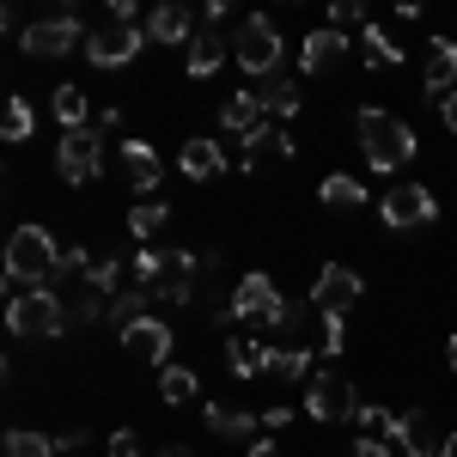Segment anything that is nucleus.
<instances>
[{"label":"nucleus","mask_w":457,"mask_h":457,"mask_svg":"<svg viewBox=\"0 0 457 457\" xmlns=\"http://www.w3.org/2000/svg\"><path fill=\"white\" fill-rule=\"evenodd\" d=\"M353 129H360V153H366V165L378 177L403 171L409 159H415V129L403 122V116H390V110L366 104L360 116H353Z\"/></svg>","instance_id":"1"},{"label":"nucleus","mask_w":457,"mask_h":457,"mask_svg":"<svg viewBox=\"0 0 457 457\" xmlns=\"http://www.w3.org/2000/svg\"><path fill=\"white\" fill-rule=\"evenodd\" d=\"M55 269H62V250L43 226H19L6 238V281L19 293H37V287H55Z\"/></svg>","instance_id":"2"},{"label":"nucleus","mask_w":457,"mask_h":457,"mask_svg":"<svg viewBox=\"0 0 457 457\" xmlns=\"http://www.w3.org/2000/svg\"><path fill=\"white\" fill-rule=\"evenodd\" d=\"M195 256L189 250H141L135 256V287H146L153 299H165V305H189L195 299Z\"/></svg>","instance_id":"3"},{"label":"nucleus","mask_w":457,"mask_h":457,"mask_svg":"<svg viewBox=\"0 0 457 457\" xmlns=\"http://www.w3.org/2000/svg\"><path fill=\"white\" fill-rule=\"evenodd\" d=\"M6 329H12L19 342H55L73 323H68L62 293H55V287H37V293H12V299H6Z\"/></svg>","instance_id":"4"},{"label":"nucleus","mask_w":457,"mask_h":457,"mask_svg":"<svg viewBox=\"0 0 457 457\" xmlns=\"http://www.w3.org/2000/svg\"><path fill=\"white\" fill-rule=\"evenodd\" d=\"M281 25L275 19H262V12H250L245 25H238V37H232V62L250 73V79H275L281 73Z\"/></svg>","instance_id":"5"},{"label":"nucleus","mask_w":457,"mask_h":457,"mask_svg":"<svg viewBox=\"0 0 457 457\" xmlns=\"http://www.w3.org/2000/svg\"><path fill=\"white\" fill-rule=\"evenodd\" d=\"M86 37H92V31L79 25V12H73V6H62L55 19H37L31 31L19 37V49H25V55H43V62H55V55H73Z\"/></svg>","instance_id":"6"},{"label":"nucleus","mask_w":457,"mask_h":457,"mask_svg":"<svg viewBox=\"0 0 457 457\" xmlns=\"http://www.w3.org/2000/svg\"><path fill=\"white\" fill-rule=\"evenodd\" d=\"M55 171H62V183H73V189L98 183V177H104V141H98L92 129L62 135V146H55Z\"/></svg>","instance_id":"7"},{"label":"nucleus","mask_w":457,"mask_h":457,"mask_svg":"<svg viewBox=\"0 0 457 457\" xmlns=\"http://www.w3.org/2000/svg\"><path fill=\"white\" fill-rule=\"evenodd\" d=\"M141 43H146V25H116V19H104L98 31L86 37V62L116 73V68H129V62L141 55Z\"/></svg>","instance_id":"8"},{"label":"nucleus","mask_w":457,"mask_h":457,"mask_svg":"<svg viewBox=\"0 0 457 457\" xmlns=\"http://www.w3.org/2000/svg\"><path fill=\"white\" fill-rule=\"evenodd\" d=\"M378 220H385L390 232L433 226V220H439V202H433V189H427V183H396V189L378 195Z\"/></svg>","instance_id":"9"},{"label":"nucleus","mask_w":457,"mask_h":457,"mask_svg":"<svg viewBox=\"0 0 457 457\" xmlns=\"http://www.w3.org/2000/svg\"><path fill=\"white\" fill-rule=\"evenodd\" d=\"M353 409H360V390L329 378V372H312V385H305V415L312 421H353Z\"/></svg>","instance_id":"10"},{"label":"nucleus","mask_w":457,"mask_h":457,"mask_svg":"<svg viewBox=\"0 0 457 457\" xmlns=\"http://www.w3.org/2000/svg\"><path fill=\"white\" fill-rule=\"evenodd\" d=\"M353 299H360V275H353L348 262H329V269H317V281H312V305L323 317L336 312V317H348L353 312Z\"/></svg>","instance_id":"11"},{"label":"nucleus","mask_w":457,"mask_h":457,"mask_svg":"<svg viewBox=\"0 0 457 457\" xmlns=\"http://www.w3.org/2000/svg\"><path fill=\"white\" fill-rule=\"evenodd\" d=\"M281 305V293H275V281L262 275V269H250L245 281L232 287V299H226V317H238V323H262V317Z\"/></svg>","instance_id":"12"},{"label":"nucleus","mask_w":457,"mask_h":457,"mask_svg":"<svg viewBox=\"0 0 457 457\" xmlns=\"http://www.w3.org/2000/svg\"><path fill=\"white\" fill-rule=\"evenodd\" d=\"M171 323H159V317H141V323H129V329H122V348L135 353V360H146V366H159V372H165V366H171Z\"/></svg>","instance_id":"13"},{"label":"nucleus","mask_w":457,"mask_h":457,"mask_svg":"<svg viewBox=\"0 0 457 457\" xmlns=\"http://www.w3.org/2000/svg\"><path fill=\"white\" fill-rule=\"evenodd\" d=\"M390 452H403V457H439V445L445 439H433V427H427V409H403L396 421H390Z\"/></svg>","instance_id":"14"},{"label":"nucleus","mask_w":457,"mask_h":457,"mask_svg":"<svg viewBox=\"0 0 457 457\" xmlns=\"http://www.w3.org/2000/svg\"><path fill=\"white\" fill-rule=\"evenodd\" d=\"M226 165H232V146H226V141H208V135L183 141V153H177V171H183V177H195V183L220 177Z\"/></svg>","instance_id":"15"},{"label":"nucleus","mask_w":457,"mask_h":457,"mask_svg":"<svg viewBox=\"0 0 457 457\" xmlns=\"http://www.w3.org/2000/svg\"><path fill=\"white\" fill-rule=\"evenodd\" d=\"M116 159H122V171H129V183L141 189V195H153L159 183H165V165H159V153L141 141V135H129V141H116Z\"/></svg>","instance_id":"16"},{"label":"nucleus","mask_w":457,"mask_h":457,"mask_svg":"<svg viewBox=\"0 0 457 457\" xmlns=\"http://www.w3.org/2000/svg\"><path fill=\"white\" fill-rule=\"evenodd\" d=\"M226 55H232V43L213 31V25H202V31L183 43V73H189V79H208V73H220Z\"/></svg>","instance_id":"17"},{"label":"nucleus","mask_w":457,"mask_h":457,"mask_svg":"<svg viewBox=\"0 0 457 457\" xmlns=\"http://www.w3.org/2000/svg\"><path fill=\"white\" fill-rule=\"evenodd\" d=\"M421 79L427 92H457V43L452 37H427V55H421Z\"/></svg>","instance_id":"18"},{"label":"nucleus","mask_w":457,"mask_h":457,"mask_svg":"<svg viewBox=\"0 0 457 457\" xmlns=\"http://www.w3.org/2000/svg\"><path fill=\"white\" fill-rule=\"evenodd\" d=\"M195 31H202V25H195V12H189L183 0H165V6L146 12V37H153V43H189Z\"/></svg>","instance_id":"19"},{"label":"nucleus","mask_w":457,"mask_h":457,"mask_svg":"<svg viewBox=\"0 0 457 457\" xmlns=\"http://www.w3.org/2000/svg\"><path fill=\"white\" fill-rule=\"evenodd\" d=\"M262 122H269V110H262V98H256V86L232 92V98L220 104V129H226V135H238V141H245V135H256Z\"/></svg>","instance_id":"20"},{"label":"nucleus","mask_w":457,"mask_h":457,"mask_svg":"<svg viewBox=\"0 0 457 457\" xmlns=\"http://www.w3.org/2000/svg\"><path fill=\"white\" fill-rule=\"evenodd\" d=\"M275 153H281V159H293V153H299V141H293V135H281V122H262L256 135H245V171H256V165H262V159H275Z\"/></svg>","instance_id":"21"},{"label":"nucleus","mask_w":457,"mask_h":457,"mask_svg":"<svg viewBox=\"0 0 457 457\" xmlns=\"http://www.w3.org/2000/svg\"><path fill=\"white\" fill-rule=\"evenodd\" d=\"M256 98H262V110H269V122H293V116L305 110V98H299V86H293L287 73H275V79H262V86H256Z\"/></svg>","instance_id":"22"},{"label":"nucleus","mask_w":457,"mask_h":457,"mask_svg":"<svg viewBox=\"0 0 457 457\" xmlns=\"http://www.w3.org/2000/svg\"><path fill=\"white\" fill-rule=\"evenodd\" d=\"M342 49H348V37L323 25V31L305 37V49H299V68H305V73H329L336 62H342Z\"/></svg>","instance_id":"23"},{"label":"nucleus","mask_w":457,"mask_h":457,"mask_svg":"<svg viewBox=\"0 0 457 457\" xmlns=\"http://www.w3.org/2000/svg\"><path fill=\"white\" fill-rule=\"evenodd\" d=\"M226 372H232V378H256V372H269V342H256V336H232V342H226Z\"/></svg>","instance_id":"24"},{"label":"nucleus","mask_w":457,"mask_h":457,"mask_svg":"<svg viewBox=\"0 0 457 457\" xmlns=\"http://www.w3.org/2000/svg\"><path fill=\"white\" fill-rule=\"evenodd\" d=\"M317 195H323V208H342V213L366 208V183H360V177H348V171H329L323 183H317Z\"/></svg>","instance_id":"25"},{"label":"nucleus","mask_w":457,"mask_h":457,"mask_svg":"<svg viewBox=\"0 0 457 457\" xmlns=\"http://www.w3.org/2000/svg\"><path fill=\"white\" fill-rule=\"evenodd\" d=\"M208 427H213V433H226V439H250V433H262V415L232 409V403H208Z\"/></svg>","instance_id":"26"},{"label":"nucleus","mask_w":457,"mask_h":457,"mask_svg":"<svg viewBox=\"0 0 457 457\" xmlns=\"http://www.w3.org/2000/svg\"><path fill=\"white\" fill-rule=\"evenodd\" d=\"M269 372L287 378V385H312V348H281V342H269Z\"/></svg>","instance_id":"27"},{"label":"nucleus","mask_w":457,"mask_h":457,"mask_svg":"<svg viewBox=\"0 0 457 457\" xmlns=\"http://www.w3.org/2000/svg\"><path fill=\"white\" fill-rule=\"evenodd\" d=\"M146 305H153V293H146V287H122V293L110 299V317H104V323L122 336L129 323H141V317H146Z\"/></svg>","instance_id":"28"},{"label":"nucleus","mask_w":457,"mask_h":457,"mask_svg":"<svg viewBox=\"0 0 457 457\" xmlns=\"http://www.w3.org/2000/svg\"><path fill=\"white\" fill-rule=\"evenodd\" d=\"M55 116H62V129H92V98H86V86H55Z\"/></svg>","instance_id":"29"},{"label":"nucleus","mask_w":457,"mask_h":457,"mask_svg":"<svg viewBox=\"0 0 457 457\" xmlns=\"http://www.w3.org/2000/svg\"><path fill=\"white\" fill-rule=\"evenodd\" d=\"M31 129H37L31 104L12 92V98H6V110H0V141H31Z\"/></svg>","instance_id":"30"},{"label":"nucleus","mask_w":457,"mask_h":457,"mask_svg":"<svg viewBox=\"0 0 457 457\" xmlns=\"http://www.w3.org/2000/svg\"><path fill=\"white\" fill-rule=\"evenodd\" d=\"M305 312H317L312 299H281L275 312L262 317V329H275V336H299V323H305Z\"/></svg>","instance_id":"31"},{"label":"nucleus","mask_w":457,"mask_h":457,"mask_svg":"<svg viewBox=\"0 0 457 457\" xmlns=\"http://www.w3.org/2000/svg\"><path fill=\"white\" fill-rule=\"evenodd\" d=\"M195 390H202V378H195L189 366H165V372H159V396H165L171 409H177V403H189Z\"/></svg>","instance_id":"32"},{"label":"nucleus","mask_w":457,"mask_h":457,"mask_svg":"<svg viewBox=\"0 0 457 457\" xmlns=\"http://www.w3.org/2000/svg\"><path fill=\"white\" fill-rule=\"evenodd\" d=\"M360 49H366V62H372V68H403V49H396L378 25H366V31H360Z\"/></svg>","instance_id":"33"},{"label":"nucleus","mask_w":457,"mask_h":457,"mask_svg":"<svg viewBox=\"0 0 457 457\" xmlns=\"http://www.w3.org/2000/svg\"><path fill=\"white\" fill-rule=\"evenodd\" d=\"M165 220H171L165 202H141V208H129V232H135V238H159V232H165Z\"/></svg>","instance_id":"34"},{"label":"nucleus","mask_w":457,"mask_h":457,"mask_svg":"<svg viewBox=\"0 0 457 457\" xmlns=\"http://www.w3.org/2000/svg\"><path fill=\"white\" fill-rule=\"evenodd\" d=\"M6 457H55V439H43V433H25V427H12V433H6Z\"/></svg>","instance_id":"35"},{"label":"nucleus","mask_w":457,"mask_h":457,"mask_svg":"<svg viewBox=\"0 0 457 457\" xmlns=\"http://www.w3.org/2000/svg\"><path fill=\"white\" fill-rule=\"evenodd\" d=\"M390 421H396V415H390L385 403H366V396H360V409H353V427H360V433L385 439V433H390Z\"/></svg>","instance_id":"36"},{"label":"nucleus","mask_w":457,"mask_h":457,"mask_svg":"<svg viewBox=\"0 0 457 457\" xmlns=\"http://www.w3.org/2000/svg\"><path fill=\"white\" fill-rule=\"evenodd\" d=\"M110 457H146L141 433H135V427H116V433H110Z\"/></svg>","instance_id":"37"},{"label":"nucleus","mask_w":457,"mask_h":457,"mask_svg":"<svg viewBox=\"0 0 457 457\" xmlns=\"http://www.w3.org/2000/svg\"><path fill=\"white\" fill-rule=\"evenodd\" d=\"M366 12H360V0H336L329 6V31H342V25H360Z\"/></svg>","instance_id":"38"},{"label":"nucleus","mask_w":457,"mask_h":457,"mask_svg":"<svg viewBox=\"0 0 457 457\" xmlns=\"http://www.w3.org/2000/svg\"><path fill=\"white\" fill-rule=\"evenodd\" d=\"M348 457H390V439H372V433H360L348 445Z\"/></svg>","instance_id":"39"},{"label":"nucleus","mask_w":457,"mask_h":457,"mask_svg":"<svg viewBox=\"0 0 457 457\" xmlns=\"http://www.w3.org/2000/svg\"><path fill=\"white\" fill-rule=\"evenodd\" d=\"M116 129H122V110H98V116H92V135H98V141H104V135H116Z\"/></svg>","instance_id":"40"},{"label":"nucleus","mask_w":457,"mask_h":457,"mask_svg":"<svg viewBox=\"0 0 457 457\" xmlns=\"http://www.w3.org/2000/svg\"><path fill=\"white\" fill-rule=\"evenodd\" d=\"M245 457H287V452H281V439H250Z\"/></svg>","instance_id":"41"},{"label":"nucleus","mask_w":457,"mask_h":457,"mask_svg":"<svg viewBox=\"0 0 457 457\" xmlns=\"http://www.w3.org/2000/svg\"><path fill=\"white\" fill-rule=\"evenodd\" d=\"M439 122L457 135V92H445V98H439Z\"/></svg>","instance_id":"42"},{"label":"nucleus","mask_w":457,"mask_h":457,"mask_svg":"<svg viewBox=\"0 0 457 457\" xmlns=\"http://www.w3.org/2000/svg\"><path fill=\"white\" fill-rule=\"evenodd\" d=\"M287 421H293L287 409H269V415H262V433H287Z\"/></svg>","instance_id":"43"},{"label":"nucleus","mask_w":457,"mask_h":457,"mask_svg":"<svg viewBox=\"0 0 457 457\" xmlns=\"http://www.w3.org/2000/svg\"><path fill=\"white\" fill-rule=\"evenodd\" d=\"M153 457H189V445H159Z\"/></svg>","instance_id":"44"},{"label":"nucleus","mask_w":457,"mask_h":457,"mask_svg":"<svg viewBox=\"0 0 457 457\" xmlns=\"http://www.w3.org/2000/svg\"><path fill=\"white\" fill-rule=\"evenodd\" d=\"M439 457H457V433H445V445H439Z\"/></svg>","instance_id":"45"},{"label":"nucleus","mask_w":457,"mask_h":457,"mask_svg":"<svg viewBox=\"0 0 457 457\" xmlns=\"http://www.w3.org/2000/svg\"><path fill=\"white\" fill-rule=\"evenodd\" d=\"M445 366H452V372H457V336H452V342H445Z\"/></svg>","instance_id":"46"}]
</instances>
